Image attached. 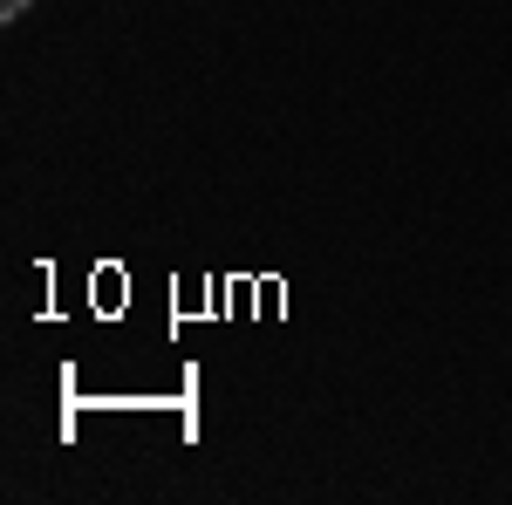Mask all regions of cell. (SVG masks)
Segmentation results:
<instances>
[{"mask_svg":"<svg viewBox=\"0 0 512 505\" xmlns=\"http://www.w3.org/2000/svg\"><path fill=\"white\" fill-rule=\"evenodd\" d=\"M28 7H35V0H0V21H21Z\"/></svg>","mask_w":512,"mask_h":505,"instance_id":"obj_1","label":"cell"}]
</instances>
